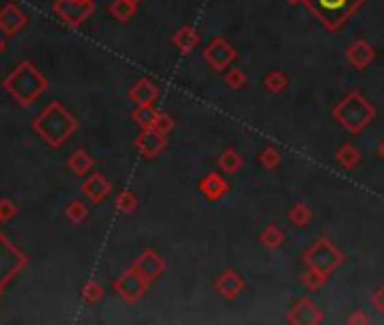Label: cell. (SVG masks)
Listing matches in <instances>:
<instances>
[{
	"label": "cell",
	"mask_w": 384,
	"mask_h": 325,
	"mask_svg": "<svg viewBox=\"0 0 384 325\" xmlns=\"http://www.w3.org/2000/svg\"><path fill=\"white\" fill-rule=\"evenodd\" d=\"M68 165L73 168V172H77V174H84L90 170V165H93V161L84 154V152H75L71 156V161H68Z\"/></svg>",
	"instance_id": "cell-7"
},
{
	"label": "cell",
	"mask_w": 384,
	"mask_h": 325,
	"mask_svg": "<svg viewBox=\"0 0 384 325\" xmlns=\"http://www.w3.org/2000/svg\"><path fill=\"white\" fill-rule=\"evenodd\" d=\"M18 213V208L14 206V201L10 199H0V222H10V219H14Z\"/></svg>",
	"instance_id": "cell-8"
},
{
	"label": "cell",
	"mask_w": 384,
	"mask_h": 325,
	"mask_svg": "<svg viewBox=\"0 0 384 325\" xmlns=\"http://www.w3.org/2000/svg\"><path fill=\"white\" fill-rule=\"evenodd\" d=\"M84 192H86L93 201H100L102 196L109 192V183H107V181H104L102 177H93V179H88L86 183H84Z\"/></svg>",
	"instance_id": "cell-6"
},
{
	"label": "cell",
	"mask_w": 384,
	"mask_h": 325,
	"mask_svg": "<svg viewBox=\"0 0 384 325\" xmlns=\"http://www.w3.org/2000/svg\"><path fill=\"white\" fill-rule=\"evenodd\" d=\"M34 129L41 135L43 140H48L52 147H59L62 142L75 131V120L71 118L59 102H52L48 109H43V113L34 120Z\"/></svg>",
	"instance_id": "cell-2"
},
{
	"label": "cell",
	"mask_w": 384,
	"mask_h": 325,
	"mask_svg": "<svg viewBox=\"0 0 384 325\" xmlns=\"http://www.w3.org/2000/svg\"><path fill=\"white\" fill-rule=\"evenodd\" d=\"M102 296V289H100V285H95V283H88L84 287V298L86 300H97Z\"/></svg>",
	"instance_id": "cell-10"
},
{
	"label": "cell",
	"mask_w": 384,
	"mask_h": 325,
	"mask_svg": "<svg viewBox=\"0 0 384 325\" xmlns=\"http://www.w3.org/2000/svg\"><path fill=\"white\" fill-rule=\"evenodd\" d=\"M25 23H27V16L14 3H7L3 10H0V29H3L7 36L18 34L21 29L25 27Z\"/></svg>",
	"instance_id": "cell-5"
},
{
	"label": "cell",
	"mask_w": 384,
	"mask_h": 325,
	"mask_svg": "<svg viewBox=\"0 0 384 325\" xmlns=\"http://www.w3.org/2000/svg\"><path fill=\"white\" fill-rule=\"evenodd\" d=\"M357 3L359 0H310L314 14L326 21L328 25H339V23L355 10Z\"/></svg>",
	"instance_id": "cell-3"
},
{
	"label": "cell",
	"mask_w": 384,
	"mask_h": 325,
	"mask_svg": "<svg viewBox=\"0 0 384 325\" xmlns=\"http://www.w3.org/2000/svg\"><path fill=\"white\" fill-rule=\"evenodd\" d=\"M3 50H5V39L0 36V52H3Z\"/></svg>",
	"instance_id": "cell-11"
},
{
	"label": "cell",
	"mask_w": 384,
	"mask_h": 325,
	"mask_svg": "<svg viewBox=\"0 0 384 325\" xmlns=\"http://www.w3.org/2000/svg\"><path fill=\"white\" fill-rule=\"evenodd\" d=\"M66 215H68V219H71V222H81V219L86 217V208L81 206L79 201H73L71 206L66 208Z\"/></svg>",
	"instance_id": "cell-9"
},
{
	"label": "cell",
	"mask_w": 384,
	"mask_h": 325,
	"mask_svg": "<svg viewBox=\"0 0 384 325\" xmlns=\"http://www.w3.org/2000/svg\"><path fill=\"white\" fill-rule=\"evenodd\" d=\"M3 86L7 93L16 97L23 107H29V104L41 95V90L48 86V81L41 77V73L36 70L32 64L23 62V64H18L16 70L7 75Z\"/></svg>",
	"instance_id": "cell-1"
},
{
	"label": "cell",
	"mask_w": 384,
	"mask_h": 325,
	"mask_svg": "<svg viewBox=\"0 0 384 325\" xmlns=\"http://www.w3.org/2000/svg\"><path fill=\"white\" fill-rule=\"evenodd\" d=\"M90 10H93V7H90L88 0H57L55 3V12L73 27L79 25V23L90 14Z\"/></svg>",
	"instance_id": "cell-4"
},
{
	"label": "cell",
	"mask_w": 384,
	"mask_h": 325,
	"mask_svg": "<svg viewBox=\"0 0 384 325\" xmlns=\"http://www.w3.org/2000/svg\"><path fill=\"white\" fill-rule=\"evenodd\" d=\"M0 289H3V287H0Z\"/></svg>",
	"instance_id": "cell-12"
}]
</instances>
